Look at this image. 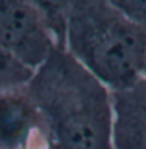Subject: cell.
Instances as JSON below:
<instances>
[{"instance_id":"5b68a950","label":"cell","mask_w":146,"mask_h":149,"mask_svg":"<svg viewBox=\"0 0 146 149\" xmlns=\"http://www.w3.org/2000/svg\"><path fill=\"white\" fill-rule=\"evenodd\" d=\"M38 10L44 14L47 19L49 25L54 31L57 41L63 47V38H64V25L69 14L71 8L74 6L75 0H31Z\"/></svg>"},{"instance_id":"7a4b0ae2","label":"cell","mask_w":146,"mask_h":149,"mask_svg":"<svg viewBox=\"0 0 146 149\" xmlns=\"http://www.w3.org/2000/svg\"><path fill=\"white\" fill-rule=\"evenodd\" d=\"M63 47L110 91L145 77L146 30L104 0H75L64 25Z\"/></svg>"},{"instance_id":"52a82bcc","label":"cell","mask_w":146,"mask_h":149,"mask_svg":"<svg viewBox=\"0 0 146 149\" xmlns=\"http://www.w3.org/2000/svg\"><path fill=\"white\" fill-rule=\"evenodd\" d=\"M126 19L146 30V0H104Z\"/></svg>"},{"instance_id":"3957f363","label":"cell","mask_w":146,"mask_h":149,"mask_svg":"<svg viewBox=\"0 0 146 149\" xmlns=\"http://www.w3.org/2000/svg\"><path fill=\"white\" fill-rule=\"evenodd\" d=\"M58 46L47 19L31 0H0V47L13 58L35 71Z\"/></svg>"},{"instance_id":"8992f818","label":"cell","mask_w":146,"mask_h":149,"mask_svg":"<svg viewBox=\"0 0 146 149\" xmlns=\"http://www.w3.org/2000/svg\"><path fill=\"white\" fill-rule=\"evenodd\" d=\"M33 75V71L19 63L0 47V90L25 86Z\"/></svg>"},{"instance_id":"6da1fadb","label":"cell","mask_w":146,"mask_h":149,"mask_svg":"<svg viewBox=\"0 0 146 149\" xmlns=\"http://www.w3.org/2000/svg\"><path fill=\"white\" fill-rule=\"evenodd\" d=\"M41 116L49 149L113 148L112 91L55 47L25 85Z\"/></svg>"},{"instance_id":"ba28073f","label":"cell","mask_w":146,"mask_h":149,"mask_svg":"<svg viewBox=\"0 0 146 149\" xmlns=\"http://www.w3.org/2000/svg\"><path fill=\"white\" fill-rule=\"evenodd\" d=\"M145 77H146V68H145Z\"/></svg>"},{"instance_id":"277c9868","label":"cell","mask_w":146,"mask_h":149,"mask_svg":"<svg viewBox=\"0 0 146 149\" xmlns=\"http://www.w3.org/2000/svg\"><path fill=\"white\" fill-rule=\"evenodd\" d=\"M113 148L146 149V77L112 91Z\"/></svg>"}]
</instances>
